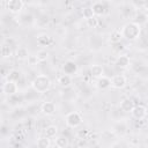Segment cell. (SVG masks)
Instances as JSON below:
<instances>
[{
	"label": "cell",
	"instance_id": "cell-1",
	"mask_svg": "<svg viewBox=\"0 0 148 148\" xmlns=\"http://www.w3.org/2000/svg\"><path fill=\"white\" fill-rule=\"evenodd\" d=\"M120 32H121L123 38L133 42V40H136V39L140 37V34H141V25L136 24L135 22H128V23H126L125 25H123Z\"/></svg>",
	"mask_w": 148,
	"mask_h": 148
},
{
	"label": "cell",
	"instance_id": "cell-2",
	"mask_svg": "<svg viewBox=\"0 0 148 148\" xmlns=\"http://www.w3.org/2000/svg\"><path fill=\"white\" fill-rule=\"evenodd\" d=\"M31 87H32V89L35 91L43 94V92H45V91H47L50 89V87H51V80H50V77L47 75H44V74L37 75L32 80Z\"/></svg>",
	"mask_w": 148,
	"mask_h": 148
},
{
	"label": "cell",
	"instance_id": "cell-3",
	"mask_svg": "<svg viewBox=\"0 0 148 148\" xmlns=\"http://www.w3.org/2000/svg\"><path fill=\"white\" fill-rule=\"evenodd\" d=\"M65 121H66V125L68 127L75 128V127H77L82 124V116L76 111H72V112L67 113V116L65 118Z\"/></svg>",
	"mask_w": 148,
	"mask_h": 148
},
{
	"label": "cell",
	"instance_id": "cell-4",
	"mask_svg": "<svg viewBox=\"0 0 148 148\" xmlns=\"http://www.w3.org/2000/svg\"><path fill=\"white\" fill-rule=\"evenodd\" d=\"M6 6H7V9H8L10 13L17 14V13H20L21 9L23 8L24 2H23L22 0H9V1H7Z\"/></svg>",
	"mask_w": 148,
	"mask_h": 148
},
{
	"label": "cell",
	"instance_id": "cell-5",
	"mask_svg": "<svg viewBox=\"0 0 148 148\" xmlns=\"http://www.w3.org/2000/svg\"><path fill=\"white\" fill-rule=\"evenodd\" d=\"M126 84H127V79L121 74L113 75L111 79V87H113L116 89H123Z\"/></svg>",
	"mask_w": 148,
	"mask_h": 148
},
{
	"label": "cell",
	"instance_id": "cell-6",
	"mask_svg": "<svg viewBox=\"0 0 148 148\" xmlns=\"http://www.w3.org/2000/svg\"><path fill=\"white\" fill-rule=\"evenodd\" d=\"M2 91L8 95V96H13L18 91V86L16 82H10V81H6L2 86Z\"/></svg>",
	"mask_w": 148,
	"mask_h": 148
},
{
	"label": "cell",
	"instance_id": "cell-7",
	"mask_svg": "<svg viewBox=\"0 0 148 148\" xmlns=\"http://www.w3.org/2000/svg\"><path fill=\"white\" fill-rule=\"evenodd\" d=\"M131 113H132L133 118H135V119H138V120H141V119H143V118L146 117V114H147V109H146V106H143V105H136V106L133 108V110L131 111Z\"/></svg>",
	"mask_w": 148,
	"mask_h": 148
},
{
	"label": "cell",
	"instance_id": "cell-8",
	"mask_svg": "<svg viewBox=\"0 0 148 148\" xmlns=\"http://www.w3.org/2000/svg\"><path fill=\"white\" fill-rule=\"evenodd\" d=\"M62 71H64V73H65L66 75L72 76L73 74L76 73V71H77V66H76V64H75L74 61L68 60V61H66V62L64 64V66H62Z\"/></svg>",
	"mask_w": 148,
	"mask_h": 148
},
{
	"label": "cell",
	"instance_id": "cell-9",
	"mask_svg": "<svg viewBox=\"0 0 148 148\" xmlns=\"http://www.w3.org/2000/svg\"><path fill=\"white\" fill-rule=\"evenodd\" d=\"M40 110L45 116H52L56 112V104L53 102H44L40 106Z\"/></svg>",
	"mask_w": 148,
	"mask_h": 148
},
{
	"label": "cell",
	"instance_id": "cell-10",
	"mask_svg": "<svg viewBox=\"0 0 148 148\" xmlns=\"http://www.w3.org/2000/svg\"><path fill=\"white\" fill-rule=\"evenodd\" d=\"M90 8H91V10H92L94 16H101V15H103V14L105 13V6H104L103 2H99V1L94 2Z\"/></svg>",
	"mask_w": 148,
	"mask_h": 148
},
{
	"label": "cell",
	"instance_id": "cell-11",
	"mask_svg": "<svg viewBox=\"0 0 148 148\" xmlns=\"http://www.w3.org/2000/svg\"><path fill=\"white\" fill-rule=\"evenodd\" d=\"M96 86L98 89L101 90H104V89H108L109 87H111V79H109L108 76H101L98 77L97 82H96Z\"/></svg>",
	"mask_w": 148,
	"mask_h": 148
},
{
	"label": "cell",
	"instance_id": "cell-12",
	"mask_svg": "<svg viewBox=\"0 0 148 148\" xmlns=\"http://www.w3.org/2000/svg\"><path fill=\"white\" fill-rule=\"evenodd\" d=\"M134 102L131 99V98H124L121 102H120V109L124 111V112H131L134 108Z\"/></svg>",
	"mask_w": 148,
	"mask_h": 148
},
{
	"label": "cell",
	"instance_id": "cell-13",
	"mask_svg": "<svg viewBox=\"0 0 148 148\" xmlns=\"http://www.w3.org/2000/svg\"><path fill=\"white\" fill-rule=\"evenodd\" d=\"M131 64V60H130V57L128 56H119L116 60V65L119 67V68H127Z\"/></svg>",
	"mask_w": 148,
	"mask_h": 148
},
{
	"label": "cell",
	"instance_id": "cell-14",
	"mask_svg": "<svg viewBox=\"0 0 148 148\" xmlns=\"http://www.w3.org/2000/svg\"><path fill=\"white\" fill-rule=\"evenodd\" d=\"M20 77H21V72L17 69H10L6 76L7 81H10V82H17Z\"/></svg>",
	"mask_w": 148,
	"mask_h": 148
},
{
	"label": "cell",
	"instance_id": "cell-15",
	"mask_svg": "<svg viewBox=\"0 0 148 148\" xmlns=\"http://www.w3.org/2000/svg\"><path fill=\"white\" fill-rule=\"evenodd\" d=\"M103 72H104V68L101 65H92L91 68H90V73H91V75L94 77H101V76H103Z\"/></svg>",
	"mask_w": 148,
	"mask_h": 148
},
{
	"label": "cell",
	"instance_id": "cell-16",
	"mask_svg": "<svg viewBox=\"0 0 148 148\" xmlns=\"http://www.w3.org/2000/svg\"><path fill=\"white\" fill-rule=\"evenodd\" d=\"M58 82H59V84H60L61 87H64V88H67V87H69V86L73 83V80H72V76L64 74V75H61V76L59 77Z\"/></svg>",
	"mask_w": 148,
	"mask_h": 148
},
{
	"label": "cell",
	"instance_id": "cell-17",
	"mask_svg": "<svg viewBox=\"0 0 148 148\" xmlns=\"http://www.w3.org/2000/svg\"><path fill=\"white\" fill-rule=\"evenodd\" d=\"M51 43V37L47 34H42L37 37V44L40 46H46Z\"/></svg>",
	"mask_w": 148,
	"mask_h": 148
},
{
	"label": "cell",
	"instance_id": "cell-18",
	"mask_svg": "<svg viewBox=\"0 0 148 148\" xmlns=\"http://www.w3.org/2000/svg\"><path fill=\"white\" fill-rule=\"evenodd\" d=\"M29 51H28V49L27 47H18L17 49V51H16V58L18 59V60H25V59H28L29 58Z\"/></svg>",
	"mask_w": 148,
	"mask_h": 148
},
{
	"label": "cell",
	"instance_id": "cell-19",
	"mask_svg": "<svg viewBox=\"0 0 148 148\" xmlns=\"http://www.w3.org/2000/svg\"><path fill=\"white\" fill-rule=\"evenodd\" d=\"M36 145H37V148H50V147H51L50 139L46 138V136H40V138H38Z\"/></svg>",
	"mask_w": 148,
	"mask_h": 148
},
{
	"label": "cell",
	"instance_id": "cell-20",
	"mask_svg": "<svg viewBox=\"0 0 148 148\" xmlns=\"http://www.w3.org/2000/svg\"><path fill=\"white\" fill-rule=\"evenodd\" d=\"M121 38H123L121 32H120V30H118V29L113 30V31L110 34V42H111L112 44L120 43V39H121Z\"/></svg>",
	"mask_w": 148,
	"mask_h": 148
},
{
	"label": "cell",
	"instance_id": "cell-21",
	"mask_svg": "<svg viewBox=\"0 0 148 148\" xmlns=\"http://www.w3.org/2000/svg\"><path fill=\"white\" fill-rule=\"evenodd\" d=\"M58 133V127L56 125H50L45 128V136L51 139V138H54Z\"/></svg>",
	"mask_w": 148,
	"mask_h": 148
},
{
	"label": "cell",
	"instance_id": "cell-22",
	"mask_svg": "<svg viewBox=\"0 0 148 148\" xmlns=\"http://www.w3.org/2000/svg\"><path fill=\"white\" fill-rule=\"evenodd\" d=\"M35 57H36V59H37L38 62H39V61L42 62V61L47 60V58H49V52H47L46 50H39V51L36 52Z\"/></svg>",
	"mask_w": 148,
	"mask_h": 148
},
{
	"label": "cell",
	"instance_id": "cell-23",
	"mask_svg": "<svg viewBox=\"0 0 148 148\" xmlns=\"http://www.w3.org/2000/svg\"><path fill=\"white\" fill-rule=\"evenodd\" d=\"M67 143H68V140H67L66 136L60 135V136L56 138V142H54V145L58 146L59 148H65V147L67 146Z\"/></svg>",
	"mask_w": 148,
	"mask_h": 148
},
{
	"label": "cell",
	"instance_id": "cell-24",
	"mask_svg": "<svg viewBox=\"0 0 148 148\" xmlns=\"http://www.w3.org/2000/svg\"><path fill=\"white\" fill-rule=\"evenodd\" d=\"M0 53H1V56H2L3 58L10 57V56H12V49H10V46H8V45H2V46H1V50H0Z\"/></svg>",
	"mask_w": 148,
	"mask_h": 148
},
{
	"label": "cell",
	"instance_id": "cell-25",
	"mask_svg": "<svg viewBox=\"0 0 148 148\" xmlns=\"http://www.w3.org/2000/svg\"><path fill=\"white\" fill-rule=\"evenodd\" d=\"M146 21H147V15H146L145 13H139V14L136 15V18H135L134 22H135L136 24L141 25V24L146 23Z\"/></svg>",
	"mask_w": 148,
	"mask_h": 148
},
{
	"label": "cell",
	"instance_id": "cell-26",
	"mask_svg": "<svg viewBox=\"0 0 148 148\" xmlns=\"http://www.w3.org/2000/svg\"><path fill=\"white\" fill-rule=\"evenodd\" d=\"M86 22H87L88 27H90V28H96L98 25V18L96 16H92V17L86 20Z\"/></svg>",
	"mask_w": 148,
	"mask_h": 148
},
{
	"label": "cell",
	"instance_id": "cell-27",
	"mask_svg": "<svg viewBox=\"0 0 148 148\" xmlns=\"http://www.w3.org/2000/svg\"><path fill=\"white\" fill-rule=\"evenodd\" d=\"M82 15H83V17H84L86 20H88V18H90V17L94 16L92 10H91L90 7H86V8H83V9H82Z\"/></svg>",
	"mask_w": 148,
	"mask_h": 148
},
{
	"label": "cell",
	"instance_id": "cell-28",
	"mask_svg": "<svg viewBox=\"0 0 148 148\" xmlns=\"http://www.w3.org/2000/svg\"><path fill=\"white\" fill-rule=\"evenodd\" d=\"M28 61H29V64H30V65H36V64L38 62L35 56H29V58H28Z\"/></svg>",
	"mask_w": 148,
	"mask_h": 148
},
{
	"label": "cell",
	"instance_id": "cell-29",
	"mask_svg": "<svg viewBox=\"0 0 148 148\" xmlns=\"http://www.w3.org/2000/svg\"><path fill=\"white\" fill-rule=\"evenodd\" d=\"M52 148H59V147H58V146H56V145H54V146H53V147H52Z\"/></svg>",
	"mask_w": 148,
	"mask_h": 148
}]
</instances>
